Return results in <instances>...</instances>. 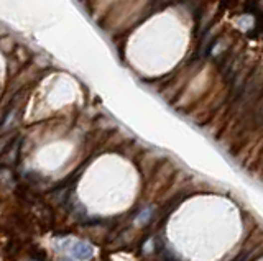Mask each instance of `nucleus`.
<instances>
[{
  "label": "nucleus",
  "mask_w": 263,
  "mask_h": 261,
  "mask_svg": "<svg viewBox=\"0 0 263 261\" xmlns=\"http://www.w3.org/2000/svg\"><path fill=\"white\" fill-rule=\"evenodd\" d=\"M71 253L74 255L78 260H91L94 257V248L86 242H73L71 243Z\"/></svg>",
  "instance_id": "f257e3e1"
}]
</instances>
